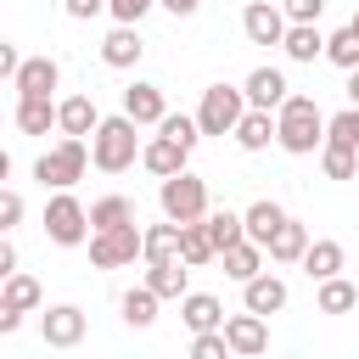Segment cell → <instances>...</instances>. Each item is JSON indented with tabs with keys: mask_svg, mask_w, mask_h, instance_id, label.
<instances>
[{
	"mask_svg": "<svg viewBox=\"0 0 359 359\" xmlns=\"http://www.w3.org/2000/svg\"><path fill=\"white\" fill-rule=\"evenodd\" d=\"M140 151H146V146H140V123H135L129 112L101 118V129L90 135V163H95L101 174H123V168H135Z\"/></svg>",
	"mask_w": 359,
	"mask_h": 359,
	"instance_id": "6da1fadb",
	"label": "cell"
},
{
	"mask_svg": "<svg viewBox=\"0 0 359 359\" xmlns=\"http://www.w3.org/2000/svg\"><path fill=\"white\" fill-rule=\"evenodd\" d=\"M275 123H280V146H286L292 157H309L314 146H325V123H331V118H320L314 95H292V101L275 112Z\"/></svg>",
	"mask_w": 359,
	"mask_h": 359,
	"instance_id": "7a4b0ae2",
	"label": "cell"
},
{
	"mask_svg": "<svg viewBox=\"0 0 359 359\" xmlns=\"http://www.w3.org/2000/svg\"><path fill=\"white\" fill-rule=\"evenodd\" d=\"M157 202H163V219L168 224H202L208 219V180H196L191 168L163 180L157 185Z\"/></svg>",
	"mask_w": 359,
	"mask_h": 359,
	"instance_id": "3957f363",
	"label": "cell"
},
{
	"mask_svg": "<svg viewBox=\"0 0 359 359\" xmlns=\"http://www.w3.org/2000/svg\"><path fill=\"white\" fill-rule=\"evenodd\" d=\"M84 168H90V146L62 135L50 151H39L34 180H39V185H50V191H67V185H79V180H84Z\"/></svg>",
	"mask_w": 359,
	"mask_h": 359,
	"instance_id": "277c9868",
	"label": "cell"
},
{
	"mask_svg": "<svg viewBox=\"0 0 359 359\" xmlns=\"http://www.w3.org/2000/svg\"><path fill=\"white\" fill-rule=\"evenodd\" d=\"M252 107H247V95L236 90V84H208L202 90V107H196V123H202V135H236V123L247 118Z\"/></svg>",
	"mask_w": 359,
	"mask_h": 359,
	"instance_id": "5b68a950",
	"label": "cell"
},
{
	"mask_svg": "<svg viewBox=\"0 0 359 359\" xmlns=\"http://www.w3.org/2000/svg\"><path fill=\"white\" fill-rule=\"evenodd\" d=\"M45 236H50L56 247H79L84 236H95V230H90V208H84L73 191H56V196L45 202Z\"/></svg>",
	"mask_w": 359,
	"mask_h": 359,
	"instance_id": "8992f818",
	"label": "cell"
},
{
	"mask_svg": "<svg viewBox=\"0 0 359 359\" xmlns=\"http://www.w3.org/2000/svg\"><path fill=\"white\" fill-rule=\"evenodd\" d=\"M135 258H146V230L123 224V230H95L90 236V264L95 269H123Z\"/></svg>",
	"mask_w": 359,
	"mask_h": 359,
	"instance_id": "52a82bcc",
	"label": "cell"
},
{
	"mask_svg": "<svg viewBox=\"0 0 359 359\" xmlns=\"http://www.w3.org/2000/svg\"><path fill=\"white\" fill-rule=\"evenodd\" d=\"M241 95H247V107H252V112H280V107L292 101V84H286V73H280V67H252V73H247V84H241Z\"/></svg>",
	"mask_w": 359,
	"mask_h": 359,
	"instance_id": "ba28073f",
	"label": "cell"
},
{
	"mask_svg": "<svg viewBox=\"0 0 359 359\" xmlns=\"http://www.w3.org/2000/svg\"><path fill=\"white\" fill-rule=\"evenodd\" d=\"M286 11L280 6H269V0H252L247 11H241V34L252 39V45H286Z\"/></svg>",
	"mask_w": 359,
	"mask_h": 359,
	"instance_id": "9c48e42d",
	"label": "cell"
},
{
	"mask_svg": "<svg viewBox=\"0 0 359 359\" xmlns=\"http://www.w3.org/2000/svg\"><path fill=\"white\" fill-rule=\"evenodd\" d=\"M39 337H45L50 348H79V342H84V309H73V303L45 309V314H39Z\"/></svg>",
	"mask_w": 359,
	"mask_h": 359,
	"instance_id": "30bf717a",
	"label": "cell"
},
{
	"mask_svg": "<svg viewBox=\"0 0 359 359\" xmlns=\"http://www.w3.org/2000/svg\"><path fill=\"white\" fill-rule=\"evenodd\" d=\"M62 84V67L50 62V56H28L22 67H17V79H11V90H17V101H28V95H39V101H50V90Z\"/></svg>",
	"mask_w": 359,
	"mask_h": 359,
	"instance_id": "8fae6325",
	"label": "cell"
},
{
	"mask_svg": "<svg viewBox=\"0 0 359 359\" xmlns=\"http://www.w3.org/2000/svg\"><path fill=\"white\" fill-rule=\"evenodd\" d=\"M224 342H230L236 359L264 353V348H269V325H264V314H230V320H224Z\"/></svg>",
	"mask_w": 359,
	"mask_h": 359,
	"instance_id": "7c38bea8",
	"label": "cell"
},
{
	"mask_svg": "<svg viewBox=\"0 0 359 359\" xmlns=\"http://www.w3.org/2000/svg\"><path fill=\"white\" fill-rule=\"evenodd\" d=\"M180 320L191 325V337L224 331V303H219V297H208V292H191V297H180Z\"/></svg>",
	"mask_w": 359,
	"mask_h": 359,
	"instance_id": "4fadbf2b",
	"label": "cell"
},
{
	"mask_svg": "<svg viewBox=\"0 0 359 359\" xmlns=\"http://www.w3.org/2000/svg\"><path fill=\"white\" fill-rule=\"evenodd\" d=\"M123 112L146 129V123H163V118H168V101H163L157 84H129V90H123Z\"/></svg>",
	"mask_w": 359,
	"mask_h": 359,
	"instance_id": "5bb4252c",
	"label": "cell"
},
{
	"mask_svg": "<svg viewBox=\"0 0 359 359\" xmlns=\"http://www.w3.org/2000/svg\"><path fill=\"white\" fill-rule=\"evenodd\" d=\"M56 129H62L67 140H84V135H95V129H101V112H95V101H90V95H67V101H62V118H56Z\"/></svg>",
	"mask_w": 359,
	"mask_h": 359,
	"instance_id": "9a60e30c",
	"label": "cell"
},
{
	"mask_svg": "<svg viewBox=\"0 0 359 359\" xmlns=\"http://www.w3.org/2000/svg\"><path fill=\"white\" fill-rule=\"evenodd\" d=\"M140 56H146L140 28H112V34L101 39V62H107V67H135Z\"/></svg>",
	"mask_w": 359,
	"mask_h": 359,
	"instance_id": "2e32d148",
	"label": "cell"
},
{
	"mask_svg": "<svg viewBox=\"0 0 359 359\" xmlns=\"http://www.w3.org/2000/svg\"><path fill=\"white\" fill-rule=\"evenodd\" d=\"M185 157H191V151H180V146H174V140H163V135H151V140H146V151H140L146 174H157V180L185 174Z\"/></svg>",
	"mask_w": 359,
	"mask_h": 359,
	"instance_id": "e0dca14e",
	"label": "cell"
},
{
	"mask_svg": "<svg viewBox=\"0 0 359 359\" xmlns=\"http://www.w3.org/2000/svg\"><path fill=\"white\" fill-rule=\"evenodd\" d=\"M241 297H247V314H280L286 309V280L280 275H258V280L241 286Z\"/></svg>",
	"mask_w": 359,
	"mask_h": 359,
	"instance_id": "ac0fdd59",
	"label": "cell"
},
{
	"mask_svg": "<svg viewBox=\"0 0 359 359\" xmlns=\"http://www.w3.org/2000/svg\"><path fill=\"white\" fill-rule=\"evenodd\" d=\"M309 247H314V241H309V230H303L297 219H286V224L269 236V247H264V252H269L275 264H303V252H309Z\"/></svg>",
	"mask_w": 359,
	"mask_h": 359,
	"instance_id": "d6986e66",
	"label": "cell"
},
{
	"mask_svg": "<svg viewBox=\"0 0 359 359\" xmlns=\"http://www.w3.org/2000/svg\"><path fill=\"white\" fill-rule=\"evenodd\" d=\"M342 258H348L342 241H314V247L303 252V275H309V280H337V275H342Z\"/></svg>",
	"mask_w": 359,
	"mask_h": 359,
	"instance_id": "ffe728a7",
	"label": "cell"
},
{
	"mask_svg": "<svg viewBox=\"0 0 359 359\" xmlns=\"http://www.w3.org/2000/svg\"><path fill=\"white\" fill-rule=\"evenodd\" d=\"M269 140H280V123H275L269 112H247V118L236 123V146H241V151H264Z\"/></svg>",
	"mask_w": 359,
	"mask_h": 359,
	"instance_id": "44dd1931",
	"label": "cell"
},
{
	"mask_svg": "<svg viewBox=\"0 0 359 359\" xmlns=\"http://www.w3.org/2000/svg\"><path fill=\"white\" fill-rule=\"evenodd\" d=\"M180 241H185V224H151L146 230V264H174L180 258Z\"/></svg>",
	"mask_w": 359,
	"mask_h": 359,
	"instance_id": "7402d4cb",
	"label": "cell"
},
{
	"mask_svg": "<svg viewBox=\"0 0 359 359\" xmlns=\"http://www.w3.org/2000/svg\"><path fill=\"white\" fill-rule=\"evenodd\" d=\"M219 258H224V275L241 280V286L264 275V247H258V241H241V247H230V252H219Z\"/></svg>",
	"mask_w": 359,
	"mask_h": 359,
	"instance_id": "603a6c76",
	"label": "cell"
},
{
	"mask_svg": "<svg viewBox=\"0 0 359 359\" xmlns=\"http://www.w3.org/2000/svg\"><path fill=\"white\" fill-rule=\"evenodd\" d=\"M292 62H314V56H325V34L314 28V22H292L286 28V45H280Z\"/></svg>",
	"mask_w": 359,
	"mask_h": 359,
	"instance_id": "cb8c5ba5",
	"label": "cell"
},
{
	"mask_svg": "<svg viewBox=\"0 0 359 359\" xmlns=\"http://www.w3.org/2000/svg\"><path fill=\"white\" fill-rule=\"evenodd\" d=\"M56 118H62L56 101H39V95L17 101V129H22V135H45V129H56Z\"/></svg>",
	"mask_w": 359,
	"mask_h": 359,
	"instance_id": "d4e9b609",
	"label": "cell"
},
{
	"mask_svg": "<svg viewBox=\"0 0 359 359\" xmlns=\"http://www.w3.org/2000/svg\"><path fill=\"white\" fill-rule=\"evenodd\" d=\"M241 219H247V241H258V247H269V236H275V230L286 224V213H280V208H275L269 196H264V202H252V208H247Z\"/></svg>",
	"mask_w": 359,
	"mask_h": 359,
	"instance_id": "484cf974",
	"label": "cell"
},
{
	"mask_svg": "<svg viewBox=\"0 0 359 359\" xmlns=\"http://www.w3.org/2000/svg\"><path fill=\"white\" fill-rule=\"evenodd\" d=\"M185 275H191L185 258H174V264H151V269H146V286H151L157 297H191V292H185Z\"/></svg>",
	"mask_w": 359,
	"mask_h": 359,
	"instance_id": "4316f807",
	"label": "cell"
},
{
	"mask_svg": "<svg viewBox=\"0 0 359 359\" xmlns=\"http://www.w3.org/2000/svg\"><path fill=\"white\" fill-rule=\"evenodd\" d=\"M157 303H163V297H157L151 286H135V292H123V297H118V309H123V325L146 331V325L157 320Z\"/></svg>",
	"mask_w": 359,
	"mask_h": 359,
	"instance_id": "83f0119b",
	"label": "cell"
},
{
	"mask_svg": "<svg viewBox=\"0 0 359 359\" xmlns=\"http://www.w3.org/2000/svg\"><path fill=\"white\" fill-rule=\"evenodd\" d=\"M123 224H135V202L129 196H101L90 208V230H123Z\"/></svg>",
	"mask_w": 359,
	"mask_h": 359,
	"instance_id": "f1b7e54d",
	"label": "cell"
},
{
	"mask_svg": "<svg viewBox=\"0 0 359 359\" xmlns=\"http://www.w3.org/2000/svg\"><path fill=\"white\" fill-rule=\"evenodd\" d=\"M208 236H213V247H219V252H230V247H241V241H247V219H241V213H230V208H219V213H208Z\"/></svg>",
	"mask_w": 359,
	"mask_h": 359,
	"instance_id": "f546056e",
	"label": "cell"
},
{
	"mask_svg": "<svg viewBox=\"0 0 359 359\" xmlns=\"http://www.w3.org/2000/svg\"><path fill=\"white\" fill-rule=\"evenodd\" d=\"M180 258H185L191 269H202V264H213V258H219V247H213V236H208V219H202V224H185Z\"/></svg>",
	"mask_w": 359,
	"mask_h": 359,
	"instance_id": "4dcf8cb0",
	"label": "cell"
},
{
	"mask_svg": "<svg viewBox=\"0 0 359 359\" xmlns=\"http://www.w3.org/2000/svg\"><path fill=\"white\" fill-rule=\"evenodd\" d=\"M0 309H6V314H28V309H39V280H34V275H11L6 292H0Z\"/></svg>",
	"mask_w": 359,
	"mask_h": 359,
	"instance_id": "1f68e13d",
	"label": "cell"
},
{
	"mask_svg": "<svg viewBox=\"0 0 359 359\" xmlns=\"http://www.w3.org/2000/svg\"><path fill=\"white\" fill-rule=\"evenodd\" d=\"M320 168H325V180H353V174H359V151L325 140V146H320Z\"/></svg>",
	"mask_w": 359,
	"mask_h": 359,
	"instance_id": "d6a6232c",
	"label": "cell"
},
{
	"mask_svg": "<svg viewBox=\"0 0 359 359\" xmlns=\"http://www.w3.org/2000/svg\"><path fill=\"white\" fill-rule=\"evenodd\" d=\"M157 135H163V140H174L180 151H191V146L202 140V123H196V118H185V112H168V118L157 123Z\"/></svg>",
	"mask_w": 359,
	"mask_h": 359,
	"instance_id": "836d02e7",
	"label": "cell"
},
{
	"mask_svg": "<svg viewBox=\"0 0 359 359\" xmlns=\"http://www.w3.org/2000/svg\"><path fill=\"white\" fill-rule=\"evenodd\" d=\"M348 309H359V292L337 275V280H320V314H348Z\"/></svg>",
	"mask_w": 359,
	"mask_h": 359,
	"instance_id": "e575fe53",
	"label": "cell"
},
{
	"mask_svg": "<svg viewBox=\"0 0 359 359\" xmlns=\"http://www.w3.org/2000/svg\"><path fill=\"white\" fill-rule=\"evenodd\" d=\"M325 56H331L337 67H348V73H353V67H359V28H353V22H348V28H337V34L325 39Z\"/></svg>",
	"mask_w": 359,
	"mask_h": 359,
	"instance_id": "d590c367",
	"label": "cell"
},
{
	"mask_svg": "<svg viewBox=\"0 0 359 359\" xmlns=\"http://www.w3.org/2000/svg\"><path fill=\"white\" fill-rule=\"evenodd\" d=\"M325 140H337V146H353V151H359V107L337 112V118L325 123Z\"/></svg>",
	"mask_w": 359,
	"mask_h": 359,
	"instance_id": "8d00e7d4",
	"label": "cell"
},
{
	"mask_svg": "<svg viewBox=\"0 0 359 359\" xmlns=\"http://www.w3.org/2000/svg\"><path fill=\"white\" fill-rule=\"evenodd\" d=\"M191 359H230V342H224V331L191 337Z\"/></svg>",
	"mask_w": 359,
	"mask_h": 359,
	"instance_id": "74e56055",
	"label": "cell"
},
{
	"mask_svg": "<svg viewBox=\"0 0 359 359\" xmlns=\"http://www.w3.org/2000/svg\"><path fill=\"white\" fill-rule=\"evenodd\" d=\"M151 6H157V0H107V11L118 17V28H135V22H140Z\"/></svg>",
	"mask_w": 359,
	"mask_h": 359,
	"instance_id": "f35d334b",
	"label": "cell"
},
{
	"mask_svg": "<svg viewBox=\"0 0 359 359\" xmlns=\"http://www.w3.org/2000/svg\"><path fill=\"white\" fill-rule=\"evenodd\" d=\"M280 11H286V22H320V11H325V0H286Z\"/></svg>",
	"mask_w": 359,
	"mask_h": 359,
	"instance_id": "ab89813d",
	"label": "cell"
},
{
	"mask_svg": "<svg viewBox=\"0 0 359 359\" xmlns=\"http://www.w3.org/2000/svg\"><path fill=\"white\" fill-rule=\"evenodd\" d=\"M17 219H22V196H17V191H0V230L11 236V230H17Z\"/></svg>",
	"mask_w": 359,
	"mask_h": 359,
	"instance_id": "60d3db41",
	"label": "cell"
},
{
	"mask_svg": "<svg viewBox=\"0 0 359 359\" xmlns=\"http://www.w3.org/2000/svg\"><path fill=\"white\" fill-rule=\"evenodd\" d=\"M62 11H67V17H79V22H90V17H101V11H107V0H62Z\"/></svg>",
	"mask_w": 359,
	"mask_h": 359,
	"instance_id": "b9f144b4",
	"label": "cell"
},
{
	"mask_svg": "<svg viewBox=\"0 0 359 359\" xmlns=\"http://www.w3.org/2000/svg\"><path fill=\"white\" fill-rule=\"evenodd\" d=\"M17 67H22V56H17V45H0V73H6V79H17Z\"/></svg>",
	"mask_w": 359,
	"mask_h": 359,
	"instance_id": "7bdbcfd3",
	"label": "cell"
},
{
	"mask_svg": "<svg viewBox=\"0 0 359 359\" xmlns=\"http://www.w3.org/2000/svg\"><path fill=\"white\" fill-rule=\"evenodd\" d=\"M0 275H6V280H11V275H22V269H17V247H11V241H0Z\"/></svg>",
	"mask_w": 359,
	"mask_h": 359,
	"instance_id": "ee69618b",
	"label": "cell"
},
{
	"mask_svg": "<svg viewBox=\"0 0 359 359\" xmlns=\"http://www.w3.org/2000/svg\"><path fill=\"white\" fill-rule=\"evenodd\" d=\"M157 6H163V11H174V17H191L202 0H157Z\"/></svg>",
	"mask_w": 359,
	"mask_h": 359,
	"instance_id": "f6af8a7d",
	"label": "cell"
},
{
	"mask_svg": "<svg viewBox=\"0 0 359 359\" xmlns=\"http://www.w3.org/2000/svg\"><path fill=\"white\" fill-rule=\"evenodd\" d=\"M348 101H353V107H359V67H353V73H348Z\"/></svg>",
	"mask_w": 359,
	"mask_h": 359,
	"instance_id": "bcb514c9",
	"label": "cell"
},
{
	"mask_svg": "<svg viewBox=\"0 0 359 359\" xmlns=\"http://www.w3.org/2000/svg\"><path fill=\"white\" fill-rule=\"evenodd\" d=\"M353 28H359V11H353Z\"/></svg>",
	"mask_w": 359,
	"mask_h": 359,
	"instance_id": "7dc6e473",
	"label": "cell"
}]
</instances>
